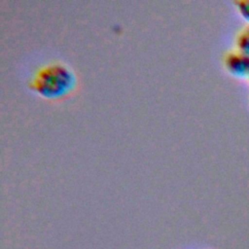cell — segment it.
<instances>
[{"instance_id": "cell-1", "label": "cell", "mask_w": 249, "mask_h": 249, "mask_svg": "<svg viewBox=\"0 0 249 249\" xmlns=\"http://www.w3.org/2000/svg\"><path fill=\"white\" fill-rule=\"evenodd\" d=\"M75 85L73 71L62 62H49L41 66L31 78L30 86L40 95L55 99L69 93Z\"/></svg>"}, {"instance_id": "cell-2", "label": "cell", "mask_w": 249, "mask_h": 249, "mask_svg": "<svg viewBox=\"0 0 249 249\" xmlns=\"http://www.w3.org/2000/svg\"><path fill=\"white\" fill-rule=\"evenodd\" d=\"M226 70L234 77L249 79V55L239 50L227 52L223 57Z\"/></svg>"}, {"instance_id": "cell-3", "label": "cell", "mask_w": 249, "mask_h": 249, "mask_svg": "<svg viewBox=\"0 0 249 249\" xmlns=\"http://www.w3.org/2000/svg\"><path fill=\"white\" fill-rule=\"evenodd\" d=\"M236 49L249 55V23L244 25L235 38Z\"/></svg>"}, {"instance_id": "cell-4", "label": "cell", "mask_w": 249, "mask_h": 249, "mask_svg": "<svg viewBox=\"0 0 249 249\" xmlns=\"http://www.w3.org/2000/svg\"><path fill=\"white\" fill-rule=\"evenodd\" d=\"M234 4L241 17L249 23V0H235Z\"/></svg>"}]
</instances>
